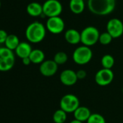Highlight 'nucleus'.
Here are the masks:
<instances>
[{
    "label": "nucleus",
    "instance_id": "39448f33",
    "mask_svg": "<svg viewBox=\"0 0 123 123\" xmlns=\"http://www.w3.org/2000/svg\"><path fill=\"white\" fill-rule=\"evenodd\" d=\"M15 63V56L13 50L6 47L0 48V71L11 70Z\"/></svg>",
    "mask_w": 123,
    "mask_h": 123
},
{
    "label": "nucleus",
    "instance_id": "6ab92c4d",
    "mask_svg": "<svg viewBox=\"0 0 123 123\" xmlns=\"http://www.w3.org/2000/svg\"><path fill=\"white\" fill-rule=\"evenodd\" d=\"M20 40L18 37L14 34H9L4 43L5 47L11 50H15L18 45L20 44Z\"/></svg>",
    "mask_w": 123,
    "mask_h": 123
},
{
    "label": "nucleus",
    "instance_id": "f257e3e1",
    "mask_svg": "<svg viewBox=\"0 0 123 123\" xmlns=\"http://www.w3.org/2000/svg\"><path fill=\"white\" fill-rule=\"evenodd\" d=\"M88 6L91 13L104 16L111 14L115 10L116 0H88Z\"/></svg>",
    "mask_w": 123,
    "mask_h": 123
},
{
    "label": "nucleus",
    "instance_id": "0eeeda50",
    "mask_svg": "<svg viewBox=\"0 0 123 123\" xmlns=\"http://www.w3.org/2000/svg\"><path fill=\"white\" fill-rule=\"evenodd\" d=\"M43 16L49 17H58L62 12V5L58 0H46L43 4Z\"/></svg>",
    "mask_w": 123,
    "mask_h": 123
},
{
    "label": "nucleus",
    "instance_id": "f8f14e48",
    "mask_svg": "<svg viewBox=\"0 0 123 123\" xmlns=\"http://www.w3.org/2000/svg\"><path fill=\"white\" fill-rule=\"evenodd\" d=\"M59 79L61 83L67 86L75 85L78 80L76 72L72 69H65L62 71L60 74Z\"/></svg>",
    "mask_w": 123,
    "mask_h": 123
},
{
    "label": "nucleus",
    "instance_id": "4468645a",
    "mask_svg": "<svg viewBox=\"0 0 123 123\" xmlns=\"http://www.w3.org/2000/svg\"><path fill=\"white\" fill-rule=\"evenodd\" d=\"M65 40L71 45H77L80 43V32L75 29H69L65 32Z\"/></svg>",
    "mask_w": 123,
    "mask_h": 123
},
{
    "label": "nucleus",
    "instance_id": "f3484780",
    "mask_svg": "<svg viewBox=\"0 0 123 123\" xmlns=\"http://www.w3.org/2000/svg\"><path fill=\"white\" fill-rule=\"evenodd\" d=\"M69 6L72 13L80 14L84 11L86 4L84 0H70Z\"/></svg>",
    "mask_w": 123,
    "mask_h": 123
},
{
    "label": "nucleus",
    "instance_id": "7ed1b4c3",
    "mask_svg": "<svg viewBox=\"0 0 123 123\" xmlns=\"http://www.w3.org/2000/svg\"><path fill=\"white\" fill-rule=\"evenodd\" d=\"M99 35L100 32L96 27L88 26L80 32V43L88 47L93 46L99 42Z\"/></svg>",
    "mask_w": 123,
    "mask_h": 123
},
{
    "label": "nucleus",
    "instance_id": "2eb2a0df",
    "mask_svg": "<svg viewBox=\"0 0 123 123\" xmlns=\"http://www.w3.org/2000/svg\"><path fill=\"white\" fill-rule=\"evenodd\" d=\"M73 115L75 120H78L83 123L87 122V120L91 115V112L88 107L85 106H80L73 112Z\"/></svg>",
    "mask_w": 123,
    "mask_h": 123
},
{
    "label": "nucleus",
    "instance_id": "f03ea898",
    "mask_svg": "<svg viewBox=\"0 0 123 123\" xmlns=\"http://www.w3.org/2000/svg\"><path fill=\"white\" fill-rule=\"evenodd\" d=\"M46 34V28L38 21L30 23L25 30V37L32 43H38L43 40Z\"/></svg>",
    "mask_w": 123,
    "mask_h": 123
},
{
    "label": "nucleus",
    "instance_id": "cd10ccee",
    "mask_svg": "<svg viewBox=\"0 0 123 123\" xmlns=\"http://www.w3.org/2000/svg\"><path fill=\"white\" fill-rule=\"evenodd\" d=\"M70 123H83V122H81V121H79V120H78L74 119L73 120H72V121H71Z\"/></svg>",
    "mask_w": 123,
    "mask_h": 123
},
{
    "label": "nucleus",
    "instance_id": "c756f323",
    "mask_svg": "<svg viewBox=\"0 0 123 123\" xmlns=\"http://www.w3.org/2000/svg\"></svg>",
    "mask_w": 123,
    "mask_h": 123
},
{
    "label": "nucleus",
    "instance_id": "423d86ee",
    "mask_svg": "<svg viewBox=\"0 0 123 123\" xmlns=\"http://www.w3.org/2000/svg\"><path fill=\"white\" fill-rule=\"evenodd\" d=\"M60 109L67 113H73L79 107L80 101L77 96L73 94H67L64 95L59 102Z\"/></svg>",
    "mask_w": 123,
    "mask_h": 123
},
{
    "label": "nucleus",
    "instance_id": "20e7f679",
    "mask_svg": "<svg viewBox=\"0 0 123 123\" xmlns=\"http://www.w3.org/2000/svg\"><path fill=\"white\" fill-rule=\"evenodd\" d=\"M93 57V52L90 47L81 45L78 47L72 53V60L78 65H86L88 63Z\"/></svg>",
    "mask_w": 123,
    "mask_h": 123
},
{
    "label": "nucleus",
    "instance_id": "bb28decb",
    "mask_svg": "<svg viewBox=\"0 0 123 123\" xmlns=\"http://www.w3.org/2000/svg\"><path fill=\"white\" fill-rule=\"evenodd\" d=\"M22 63H23L25 66H29V65L31 63V61H30V59L29 57L22 58Z\"/></svg>",
    "mask_w": 123,
    "mask_h": 123
},
{
    "label": "nucleus",
    "instance_id": "c85d7f7f",
    "mask_svg": "<svg viewBox=\"0 0 123 123\" xmlns=\"http://www.w3.org/2000/svg\"><path fill=\"white\" fill-rule=\"evenodd\" d=\"M1 1H0V8H1Z\"/></svg>",
    "mask_w": 123,
    "mask_h": 123
},
{
    "label": "nucleus",
    "instance_id": "6e6552de",
    "mask_svg": "<svg viewBox=\"0 0 123 123\" xmlns=\"http://www.w3.org/2000/svg\"><path fill=\"white\" fill-rule=\"evenodd\" d=\"M65 27V24L62 18L59 16L49 17L47 19L46 22V30L54 35L62 33Z\"/></svg>",
    "mask_w": 123,
    "mask_h": 123
},
{
    "label": "nucleus",
    "instance_id": "9d476101",
    "mask_svg": "<svg viewBox=\"0 0 123 123\" xmlns=\"http://www.w3.org/2000/svg\"><path fill=\"white\" fill-rule=\"evenodd\" d=\"M107 32L114 38H118L123 35V22L117 18L109 19L107 24Z\"/></svg>",
    "mask_w": 123,
    "mask_h": 123
},
{
    "label": "nucleus",
    "instance_id": "393cba45",
    "mask_svg": "<svg viewBox=\"0 0 123 123\" xmlns=\"http://www.w3.org/2000/svg\"><path fill=\"white\" fill-rule=\"evenodd\" d=\"M8 34L4 30H0V44H3L5 43L7 38Z\"/></svg>",
    "mask_w": 123,
    "mask_h": 123
},
{
    "label": "nucleus",
    "instance_id": "dca6fc26",
    "mask_svg": "<svg viewBox=\"0 0 123 123\" xmlns=\"http://www.w3.org/2000/svg\"><path fill=\"white\" fill-rule=\"evenodd\" d=\"M26 11L31 17H39L43 14V6L38 2H31L28 4Z\"/></svg>",
    "mask_w": 123,
    "mask_h": 123
},
{
    "label": "nucleus",
    "instance_id": "412c9836",
    "mask_svg": "<svg viewBox=\"0 0 123 123\" xmlns=\"http://www.w3.org/2000/svg\"><path fill=\"white\" fill-rule=\"evenodd\" d=\"M101 63L104 68L112 69L115 65V58L110 54H106L101 58Z\"/></svg>",
    "mask_w": 123,
    "mask_h": 123
},
{
    "label": "nucleus",
    "instance_id": "a211bd4d",
    "mask_svg": "<svg viewBox=\"0 0 123 123\" xmlns=\"http://www.w3.org/2000/svg\"><path fill=\"white\" fill-rule=\"evenodd\" d=\"M29 58L32 63L41 64L45 61V54L43 51L40 49H34L30 53Z\"/></svg>",
    "mask_w": 123,
    "mask_h": 123
},
{
    "label": "nucleus",
    "instance_id": "1a4fd4ad",
    "mask_svg": "<svg viewBox=\"0 0 123 123\" xmlns=\"http://www.w3.org/2000/svg\"><path fill=\"white\" fill-rule=\"evenodd\" d=\"M115 74L112 69L101 68L99 70L95 75L96 83L101 86H106L109 85L114 80Z\"/></svg>",
    "mask_w": 123,
    "mask_h": 123
},
{
    "label": "nucleus",
    "instance_id": "9b49d317",
    "mask_svg": "<svg viewBox=\"0 0 123 123\" xmlns=\"http://www.w3.org/2000/svg\"><path fill=\"white\" fill-rule=\"evenodd\" d=\"M58 71V65L54 60H46L40 64L39 71L46 77L53 76Z\"/></svg>",
    "mask_w": 123,
    "mask_h": 123
},
{
    "label": "nucleus",
    "instance_id": "aec40b11",
    "mask_svg": "<svg viewBox=\"0 0 123 123\" xmlns=\"http://www.w3.org/2000/svg\"><path fill=\"white\" fill-rule=\"evenodd\" d=\"M67 112L62 109L56 110L53 114V121L54 123H65L67 120Z\"/></svg>",
    "mask_w": 123,
    "mask_h": 123
},
{
    "label": "nucleus",
    "instance_id": "b1692460",
    "mask_svg": "<svg viewBox=\"0 0 123 123\" xmlns=\"http://www.w3.org/2000/svg\"><path fill=\"white\" fill-rule=\"evenodd\" d=\"M87 123H106V120L99 113H94L91 114L87 120Z\"/></svg>",
    "mask_w": 123,
    "mask_h": 123
},
{
    "label": "nucleus",
    "instance_id": "a878e982",
    "mask_svg": "<svg viewBox=\"0 0 123 123\" xmlns=\"http://www.w3.org/2000/svg\"><path fill=\"white\" fill-rule=\"evenodd\" d=\"M76 74H77V77H78V80L84 79L87 76L86 71L83 69H80V70H78V71H76Z\"/></svg>",
    "mask_w": 123,
    "mask_h": 123
},
{
    "label": "nucleus",
    "instance_id": "4be33fe9",
    "mask_svg": "<svg viewBox=\"0 0 123 123\" xmlns=\"http://www.w3.org/2000/svg\"><path fill=\"white\" fill-rule=\"evenodd\" d=\"M67 60H68V56L67 53L63 51L57 52L54 56V61L58 66L65 64L67 61Z\"/></svg>",
    "mask_w": 123,
    "mask_h": 123
},
{
    "label": "nucleus",
    "instance_id": "5701e85b",
    "mask_svg": "<svg viewBox=\"0 0 123 123\" xmlns=\"http://www.w3.org/2000/svg\"><path fill=\"white\" fill-rule=\"evenodd\" d=\"M113 40V37L111 36V35L108 32H104L102 33H100L99 42L103 45H107L112 43Z\"/></svg>",
    "mask_w": 123,
    "mask_h": 123
},
{
    "label": "nucleus",
    "instance_id": "ddd939ff",
    "mask_svg": "<svg viewBox=\"0 0 123 123\" xmlns=\"http://www.w3.org/2000/svg\"><path fill=\"white\" fill-rule=\"evenodd\" d=\"M33 49L31 45L27 42H21L15 49V54L21 59L29 57Z\"/></svg>",
    "mask_w": 123,
    "mask_h": 123
}]
</instances>
